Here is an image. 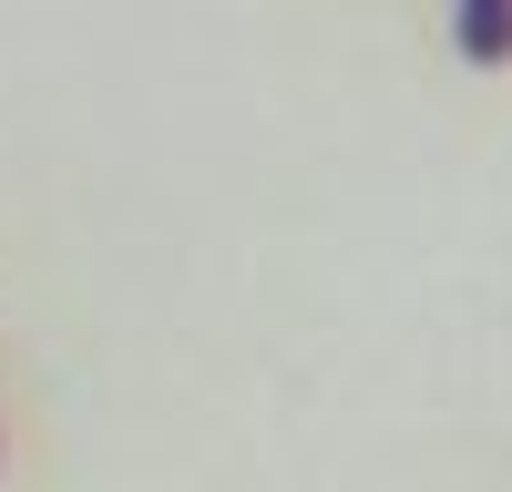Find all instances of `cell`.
<instances>
[{
	"label": "cell",
	"instance_id": "6da1fadb",
	"mask_svg": "<svg viewBox=\"0 0 512 492\" xmlns=\"http://www.w3.org/2000/svg\"><path fill=\"white\" fill-rule=\"evenodd\" d=\"M461 52L472 62H512V0H461Z\"/></svg>",
	"mask_w": 512,
	"mask_h": 492
}]
</instances>
